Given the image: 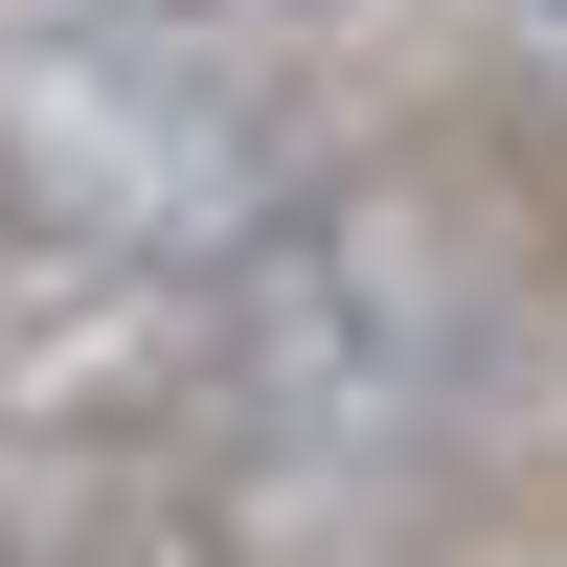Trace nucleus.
I'll return each instance as SVG.
<instances>
[{
	"label": "nucleus",
	"instance_id": "nucleus-3",
	"mask_svg": "<svg viewBox=\"0 0 567 567\" xmlns=\"http://www.w3.org/2000/svg\"><path fill=\"white\" fill-rule=\"evenodd\" d=\"M477 23H499V69H545V91H567V0H477Z\"/></svg>",
	"mask_w": 567,
	"mask_h": 567
},
{
	"label": "nucleus",
	"instance_id": "nucleus-2",
	"mask_svg": "<svg viewBox=\"0 0 567 567\" xmlns=\"http://www.w3.org/2000/svg\"><path fill=\"white\" fill-rule=\"evenodd\" d=\"M296 182L250 45H159V23H0V227H69V250L205 272L227 227Z\"/></svg>",
	"mask_w": 567,
	"mask_h": 567
},
{
	"label": "nucleus",
	"instance_id": "nucleus-1",
	"mask_svg": "<svg viewBox=\"0 0 567 567\" xmlns=\"http://www.w3.org/2000/svg\"><path fill=\"white\" fill-rule=\"evenodd\" d=\"M182 318H205V432L250 454V499L272 477H386L454 409V363H477V272L432 250V205L409 182H318V159L182 272Z\"/></svg>",
	"mask_w": 567,
	"mask_h": 567
}]
</instances>
